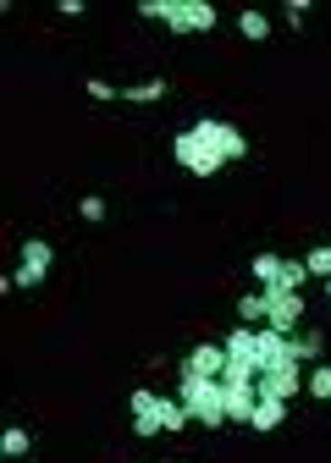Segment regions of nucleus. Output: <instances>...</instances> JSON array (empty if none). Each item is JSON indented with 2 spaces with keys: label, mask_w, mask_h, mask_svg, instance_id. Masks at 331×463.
<instances>
[{
  "label": "nucleus",
  "mask_w": 331,
  "mask_h": 463,
  "mask_svg": "<svg viewBox=\"0 0 331 463\" xmlns=\"http://www.w3.org/2000/svg\"><path fill=\"white\" fill-rule=\"evenodd\" d=\"M172 155H177L183 171H194V177H215L227 160H243L249 155V138L238 128H227V122H215V116H199L188 133H177Z\"/></svg>",
  "instance_id": "nucleus-1"
},
{
  "label": "nucleus",
  "mask_w": 331,
  "mask_h": 463,
  "mask_svg": "<svg viewBox=\"0 0 331 463\" xmlns=\"http://www.w3.org/2000/svg\"><path fill=\"white\" fill-rule=\"evenodd\" d=\"M177 402L188 409V420H194L199 430H221V425H232V414H227V392H221V381L183 375V381H177Z\"/></svg>",
  "instance_id": "nucleus-2"
},
{
  "label": "nucleus",
  "mask_w": 331,
  "mask_h": 463,
  "mask_svg": "<svg viewBox=\"0 0 331 463\" xmlns=\"http://www.w3.org/2000/svg\"><path fill=\"white\" fill-rule=\"evenodd\" d=\"M138 17L172 28V33H210L215 28V6H210V0H138Z\"/></svg>",
  "instance_id": "nucleus-3"
},
{
  "label": "nucleus",
  "mask_w": 331,
  "mask_h": 463,
  "mask_svg": "<svg viewBox=\"0 0 331 463\" xmlns=\"http://www.w3.org/2000/svg\"><path fill=\"white\" fill-rule=\"evenodd\" d=\"M188 409L177 397H155L149 386L133 392V436H155V430H188Z\"/></svg>",
  "instance_id": "nucleus-4"
},
{
  "label": "nucleus",
  "mask_w": 331,
  "mask_h": 463,
  "mask_svg": "<svg viewBox=\"0 0 331 463\" xmlns=\"http://www.w3.org/2000/svg\"><path fill=\"white\" fill-rule=\"evenodd\" d=\"M260 293H265V326L293 336L304 320V293H293V287H260Z\"/></svg>",
  "instance_id": "nucleus-5"
},
{
  "label": "nucleus",
  "mask_w": 331,
  "mask_h": 463,
  "mask_svg": "<svg viewBox=\"0 0 331 463\" xmlns=\"http://www.w3.org/2000/svg\"><path fill=\"white\" fill-rule=\"evenodd\" d=\"M50 265H55V249H50L44 238H28V243H23V265H17V276H12V293H17V287H23V293H28V287H39V281L50 276Z\"/></svg>",
  "instance_id": "nucleus-6"
},
{
  "label": "nucleus",
  "mask_w": 331,
  "mask_h": 463,
  "mask_svg": "<svg viewBox=\"0 0 331 463\" xmlns=\"http://www.w3.org/2000/svg\"><path fill=\"white\" fill-rule=\"evenodd\" d=\"M260 397H276V402H293L304 392V364H276V370H260L254 375Z\"/></svg>",
  "instance_id": "nucleus-7"
},
{
  "label": "nucleus",
  "mask_w": 331,
  "mask_h": 463,
  "mask_svg": "<svg viewBox=\"0 0 331 463\" xmlns=\"http://www.w3.org/2000/svg\"><path fill=\"white\" fill-rule=\"evenodd\" d=\"M183 375L221 381V375H227V347H221V342H204V347H194V354L183 359Z\"/></svg>",
  "instance_id": "nucleus-8"
},
{
  "label": "nucleus",
  "mask_w": 331,
  "mask_h": 463,
  "mask_svg": "<svg viewBox=\"0 0 331 463\" xmlns=\"http://www.w3.org/2000/svg\"><path fill=\"white\" fill-rule=\"evenodd\" d=\"M282 420H288V402H276V397H260V402H254V420H249V425H254V430H276Z\"/></svg>",
  "instance_id": "nucleus-9"
},
{
  "label": "nucleus",
  "mask_w": 331,
  "mask_h": 463,
  "mask_svg": "<svg viewBox=\"0 0 331 463\" xmlns=\"http://www.w3.org/2000/svg\"><path fill=\"white\" fill-rule=\"evenodd\" d=\"M282 270H288L282 254H254V281L260 287H282Z\"/></svg>",
  "instance_id": "nucleus-10"
},
{
  "label": "nucleus",
  "mask_w": 331,
  "mask_h": 463,
  "mask_svg": "<svg viewBox=\"0 0 331 463\" xmlns=\"http://www.w3.org/2000/svg\"><path fill=\"white\" fill-rule=\"evenodd\" d=\"M320 354H326V342H320L315 331H293V359H298V364H315Z\"/></svg>",
  "instance_id": "nucleus-11"
},
{
  "label": "nucleus",
  "mask_w": 331,
  "mask_h": 463,
  "mask_svg": "<svg viewBox=\"0 0 331 463\" xmlns=\"http://www.w3.org/2000/svg\"><path fill=\"white\" fill-rule=\"evenodd\" d=\"M238 320L243 326H265V293H238Z\"/></svg>",
  "instance_id": "nucleus-12"
},
{
  "label": "nucleus",
  "mask_w": 331,
  "mask_h": 463,
  "mask_svg": "<svg viewBox=\"0 0 331 463\" xmlns=\"http://www.w3.org/2000/svg\"><path fill=\"white\" fill-rule=\"evenodd\" d=\"M122 99H128V105H149V99H166V83H160V78H149V83H133V89H122Z\"/></svg>",
  "instance_id": "nucleus-13"
},
{
  "label": "nucleus",
  "mask_w": 331,
  "mask_h": 463,
  "mask_svg": "<svg viewBox=\"0 0 331 463\" xmlns=\"http://www.w3.org/2000/svg\"><path fill=\"white\" fill-rule=\"evenodd\" d=\"M304 392L320 397V402H331V364H315V370L304 375Z\"/></svg>",
  "instance_id": "nucleus-14"
},
{
  "label": "nucleus",
  "mask_w": 331,
  "mask_h": 463,
  "mask_svg": "<svg viewBox=\"0 0 331 463\" xmlns=\"http://www.w3.org/2000/svg\"><path fill=\"white\" fill-rule=\"evenodd\" d=\"M28 447H33V436H28V430H23V425H12V430H6V436H0V452H6V458H23V452H28Z\"/></svg>",
  "instance_id": "nucleus-15"
},
{
  "label": "nucleus",
  "mask_w": 331,
  "mask_h": 463,
  "mask_svg": "<svg viewBox=\"0 0 331 463\" xmlns=\"http://www.w3.org/2000/svg\"><path fill=\"white\" fill-rule=\"evenodd\" d=\"M238 28H243V39H254V44H260V39H270V23H265L260 12H243V17H238Z\"/></svg>",
  "instance_id": "nucleus-16"
},
{
  "label": "nucleus",
  "mask_w": 331,
  "mask_h": 463,
  "mask_svg": "<svg viewBox=\"0 0 331 463\" xmlns=\"http://www.w3.org/2000/svg\"><path fill=\"white\" fill-rule=\"evenodd\" d=\"M304 265H309V276H320V281H326V276H331V249H309V254H304Z\"/></svg>",
  "instance_id": "nucleus-17"
},
{
  "label": "nucleus",
  "mask_w": 331,
  "mask_h": 463,
  "mask_svg": "<svg viewBox=\"0 0 331 463\" xmlns=\"http://www.w3.org/2000/svg\"><path fill=\"white\" fill-rule=\"evenodd\" d=\"M78 215H83V221H105V199H99V194L78 199Z\"/></svg>",
  "instance_id": "nucleus-18"
},
{
  "label": "nucleus",
  "mask_w": 331,
  "mask_h": 463,
  "mask_svg": "<svg viewBox=\"0 0 331 463\" xmlns=\"http://www.w3.org/2000/svg\"><path fill=\"white\" fill-rule=\"evenodd\" d=\"M89 99H122V89H110L105 78H94V83H89Z\"/></svg>",
  "instance_id": "nucleus-19"
}]
</instances>
